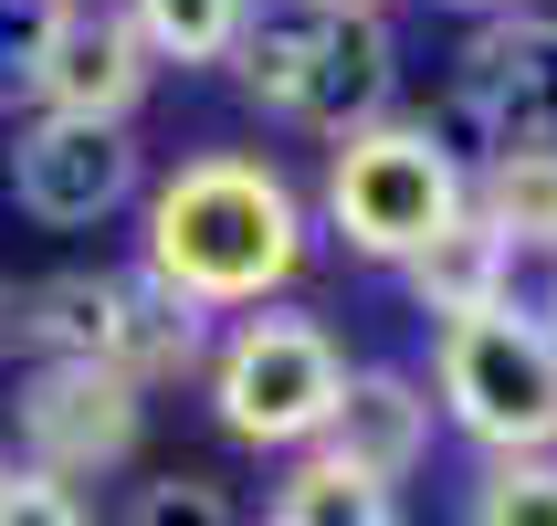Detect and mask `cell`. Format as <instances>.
Segmentation results:
<instances>
[{
	"label": "cell",
	"mask_w": 557,
	"mask_h": 526,
	"mask_svg": "<svg viewBox=\"0 0 557 526\" xmlns=\"http://www.w3.org/2000/svg\"><path fill=\"white\" fill-rule=\"evenodd\" d=\"M306 274V200L274 158H180L148 189V284L180 306H274Z\"/></svg>",
	"instance_id": "6da1fadb"
},
{
	"label": "cell",
	"mask_w": 557,
	"mask_h": 526,
	"mask_svg": "<svg viewBox=\"0 0 557 526\" xmlns=\"http://www.w3.org/2000/svg\"><path fill=\"white\" fill-rule=\"evenodd\" d=\"M453 211H463V158L442 148L432 126L379 117V126H347L326 148V221H337L347 253L410 264Z\"/></svg>",
	"instance_id": "7a4b0ae2"
},
{
	"label": "cell",
	"mask_w": 557,
	"mask_h": 526,
	"mask_svg": "<svg viewBox=\"0 0 557 526\" xmlns=\"http://www.w3.org/2000/svg\"><path fill=\"white\" fill-rule=\"evenodd\" d=\"M200 369H211L221 432H232V442H263V453H306V442L326 432L337 390H347L337 338H326L315 316H295V306L243 316V327H232V338H221Z\"/></svg>",
	"instance_id": "3957f363"
},
{
	"label": "cell",
	"mask_w": 557,
	"mask_h": 526,
	"mask_svg": "<svg viewBox=\"0 0 557 526\" xmlns=\"http://www.w3.org/2000/svg\"><path fill=\"white\" fill-rule=\"evenodd\" d=\"M442 411L463 421L484 453H557V338L516 316H453L432 338Z\"/></svg>",
	"instance_id": "277c9868"
},
{
	"label": "cell",
	"mask_w": 557,
	"mask_h": 526,
	"mask_svg": "<svg viewBox=\"0 0 557 526\" xmlns=\"http://www.w3.org/2000/svg\"><path fill=\"white\" fill-rule=\"evenodd\" d=\"M463 85H453V117L432 126L442 148L453 137H484L495 148H557V22L547 11H495V22L463 32Z\"/></svg>",
	"instance_id": "5b68a950"
},
{
	"label": "cell",
	"mask_w": 557,
	"mask_h": 526,
	"mask_svg": "<svg viewBox=\"0 0 557 526\" xmlns=\"http://www.w3.org/2000/svg\"><path fill=\"white\" fill-rule=\"evenodd\" d=\"M11 421H22V464H32V474L85 485V474H106V464H126V453H137L148 390H126V379L95 369V358H32Z\"/></svg>",
	"instance_id": "8992f818"
},
{
	"label": "cell",
	"mask_w": 557,
	"mask_h": 526,
	"mask_svg": "<svg viewBox=\"0 0 557 526\" xmlns=\"http://www.w3.org/2000/svg\"><path fill=\"white\" fill-rule=\"evenodd\" d=\"M22 95L42 117H85V126H126L148 95V42L126 32L116 0H53V22L32 42Z\"/></svg>",
	"instance_id": "52a82bcc"
},
{
	"label": "cell",
	"mask_w": 557,
	"mask_h": 526,
	"mask_svg": "<svg viewBox=\"0 0 557 526\" xmlns=\"http://www.w3.org/2000/svg\"><path fill=\"white\" fill-rule=\"evenodd\" d=\"M11 200L53 232H85L116 200H137V148L126 126H85V117H32L11 137Z\"/></svg>",
	"instance_id": "ba28073f"
},
{
	"label": "cell",
	"mask_w": 557,
	"mask_h": 526,
	"mask_svg": "<svg viewBox=\"0 0 557 526\" xmlns=\"http://www.w3.org/2000/svg\"><path fill=\"white\" fill-rule=\"evenodd\" d=\"M306 453H326V464H347V474H369V485L400 496L410 474L432 464V390L410 369H347L337 411H326V432Z\"/></svg>",
	"instance_id": "9c48e42d"
},
{
	"label": "cell",
	"mask_w": 557,
	"mask_h": 526,
	"mask_svg": "<svg viewBox=\"0 0 557 526\" xmlns=\"http://www.w3.org/2000/svg\"><path fill=\"white\" fill-rule=\"evenodd\" d=\"M389 85H400L389 22H379V11H326V22H315V53H306V85H295V117L347 137V126H379Z\"/></svg>",
	"instance_id": "30bf717a"
},
{
	"label": "cell",
	"mask_w": 557,
	"mask_h": 526,
	"mask_svg": "<svg viewBox=\"0 0 557 526\" xmlns=\"http://www.w3.org/2000/svg\"><path fill=\"white\" fill-rule=\"evenodd\" d=\"M126 306H137V274H53L11 306V338L32 358H95V369H116Z\"/></svg>",
	"instance_id": "8fae6325"
},
{
	"label": "cell",
	"mask_w": 557,
	"mask_h": 526,
	"mask_svg": "<svg viewBox=\"0 0 557 526\" xmlns=\"http://www.w3.org/2000/svg\"><path fill=\"white\" fill-rule=\"evenodd\" d=\"M495 264H505V232H495V221H473V200H463L400 274H410V306L432 316V327H453V316H484V306H495Z\"/></svg>",
	"instance_id": "7c38bea8"
},
{
	"label": "cell",
	"mask_w": 557,
	"mask_h": 526,
	"mask_svg": "<svg viewBox=\"0 0 557 526\" xmlns=\"http://www.w3.org/2000/svg\"><path fill=\"white\" fill-rule=\"evenodd\" d=\"M473 221H495L505 243H557V148H495L463 180Z\"/></svg>",
	"instance_id": "4fadbf2b"
},
{
	"label": "cell",
	"mask_w": 557,
	"mask_h": 526,
	"mask_svg": "<svg viewBox=\"0 0 557 526\" xmlns=\"http://www.w3.org/2000/svg\"><path fill=\"white\" fill-rule=\"evenodd\" d=\"M263 526H400V496L369 485V474H347V464H326V453H295L274 505H263Z\"/></svg>",
	"instance_id": "5bb4252c"
},
{
	"label": "cell",
	"mask_w": 557,
	"mask_h": 526,
	"mask_svg": "<svg viewBox=\"0 0 557 526\" xmlns=\"http://www.w3.org/2000/svg\"><path fill=\"white\" fill-rule=\"evenodd\" d=\"M200 358H211L200 306H180V295H158V284L137 274V306H126V338H116V379L126 390H158V379H189Z\"/></svg>",
	"instance_id": "9a60e30c"
},
{
	"label": "cell",
	"mask_w": 557,
	"mask_h": 526,
	"mask_svg": "<svg viewBox=\"0 0 557 526\" xmlns=\"http://www.w3.org/2000/svg\"><path fill=\"white\" fill-rule=\"evenodd\" d=\"M126 32L148 42V63H232L252 0H116Z\"/></svg>",
	"instance_id": "2e32d148"
},
{
	"label": "cell",
	"mask_w": 557,
	"mask_h": 526,
	"mask_svg": "<svg viewBox=\"0 0 557 526\" xmlns=\"http://www.w3.org/2000/svg\"><path fill=\"white\" fill-rule=\"evenodd\" d=\"M463 526H557V453H495Z\"/></svg>",
	"instance_id": "e0dca14e"
},
{
	"label": "cell",
	"mask_w": 557,
	"mask_h": 526,
	"mask_svg": "<svg viewBox=\"0 0 557 526\" xmlns=\"http://www.w3.org/2000/svg\"><path fill=\"white\" fill-rule=\"evenodd\" d=\"M495 316L547 327V338H557V243H505V264H495Z\"/></svg>",
	"instance_id": "ac0fdd59"
},
{
	"label": "cell",
	"mask_w": 557,
	"mask_h": 526,
	"mask_svg": "<svg viewBox=\"0 0 557 526\" xmlns=\"http://www.w3.org/2000/svg\"><path fill=\"white\" fill-rule=\"evenodd\" d=\"M126 526H243V505L221 496L211 474H158V485H137Z\"/></svg>",
	"instance_id": "d6986e66"
},
{
	"label": "cell",
	"mask_w": 557,
	"mask_h": 526,
	"mask_svg": "<svg viewBox=\"0 0 557 526\" xmlns=\"http://www.w3.org/2000/svg\"><path fill=\"white\" fill-rule=\"evenodd\" d=\"M0 526H85V496L32 464H0Z\"/></svg>",
	"instance_id": "ffe728a7"
},
{
	"label": "cell",
	"mask_w": 557,
	"mask_h": 526,
	"mask_svg": "<svg viewBox=\"0 0 557 526\" xmlns=\"http://www.w3.org/2000/svg\"><path fill=\"white\" fill-rule=\"evenodd\" d=\"M42 22H53V0H0V95L32 74V42H42Z\"/></svg>",
	"instance_id": "44dd1931"
},
{
	"label": "cell",
	"mask_w": 557,
	"mask_h": 526,
	"mask_svg": "<svg viewBox=\"0 0 557 526\" xmlns=\"http://www.w3.org/2000/svg\"><path fill=\"white\" fill-rule=\"evenodd\" d=\"M453 11H484V22H495V11H527V0H453Z\"/></svg>",
	"instance_id": "7402d4cb"
},
{
	"label": "cell",
	"mask_w": 557,
	"mask_h": 526,
	"mask_svg": "<svg viewBox=\"0 0 557 526\" xmlns=\"http://www.w3.org/2000/svg\"><path fill=\"white\" fill-rule=\"evenodd\" d=\"M0 358H11V295H0Z\"/></svg>",
	"instance_id": "603a6c76"
},
{
	"label": "cell",
	"mask_w": 557,
	"mask_h": 526,
	"mask_svg": "<svg viewBox=\"0 0 557 526\" xmlns=\"http://www.w3.org/2000/svg\"><path fill=\"white\" fill-rule=\"evenodd\" d=\"M315 11H379V0H315Z\"/></svg>",
	"instance_id": "cb8c5ba5"
},
{
	"label": "cell",
	"mask_w": 557,
	"mask_h": 526,
	"mask_svg": "<svg viewBox=\"0 0 557 526\" xmlns=\"http://www.w3.org/2000/svg\"><path fill=\"white\" fill-rule=\"evenodd\" d=\"M0 464H11V453H0Z\"/></svg>",
	"instance_id": "d4e9b609"
}]
</instances>
